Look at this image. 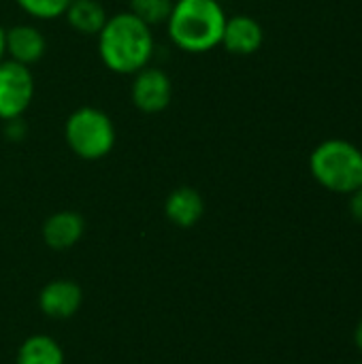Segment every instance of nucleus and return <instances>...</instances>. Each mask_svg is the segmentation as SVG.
<instances>
[{"instance_id":"obj_19","label":"nucleus","mask_w":362,"mask_h":364,"mask_svg":"<svg viewBox=\"0 0 362 364\" xmlns=\"http://www.w3.org/2000/svg\"><path fill=\"white\" fill-rule=\"evenodd\" d=\"M6 58V51H4V28L0 26V62Z\"/></svg>"},{"instance_id":"obj_8","label":"nucleus","mask_w":362,"mask_h":364,"mask_svg":"<svg viewBox=\"0 0 362 364\" xmlns=\"http://www.w3.org/2000/svg\"><path fill=\"white\" fill-rule=\"evenodd\" d=\"M4 51L6 58L23 66H32L43 60L47 51V41L43 32L32 23H19L4 30Z\"/></svg>"},{"instance_id":"obj_4","label":"nucleus","mask_w":362,"mask_h":364,"mask_svg":"<svg viewBox=\"0 0 362 364\" xmlns=\"http://www.w3.org/2000/svg\"><path fill=\"white\" fill-rule=\"evenodd\" d=\"M64 141L77 158L102 160L115 147V124L98 107H79L64 122Z\"/></svg>"},{"instance_id":"obj_3","label":"nucleus","mask_w":362,"mask_h":364,"mask_svg":"<svg viewBox=\"0 0 362 364\" xmlns=\"http://www.w3.org/2000/svg\"><path fill=\"white\" fill-rule=\"evenodd\" d=\"M309 173L324 190L348 196L362 186V149L346 139H326L314 147Z\"/></svg>"},{"instance_id":"obj_10","label":"nucleus","mask_w":362,"mask_h":364,"mask_svg":"<svg viewBox=\"0 0 362 364\" xmlns=\"http://www.w3.org/2000/svg\"><path fill=\"white\" fill-rule=\"evenodd\" d=\"M85 230V222L77 211H58L43 224V239L51 250L73 247Z\"/></svg>"},{"instance_id":"obj_13","label":"nucleus","mask_w":362,"mask_h":364,"mask_svg":"<svg viewBox=\"0 0 362 364\" xmlns=\"http://www.w3.org/2000/svg\"><path fill=\"white\" fill-rule=\"evenodd\" d=\"M17 364H64V352L51 337L34 335L21 343Z\"/></svg>"},{"instance_id":"obj_11","label":"nucleus","mask_w":362,"mask_h":364,"mask_svg":"<svg viewBox=\"0 0 362 364\" xmlns=\"http://www.w3.org/2000/svg\"><path fill=\"white\" fill-rule=\"evenodd\" d=\"M164 213H166V218L173 224H177L181 228H190V226H194L203 218L205 200H203V196L194 188L181 186V188L173 190L166 196Z\"/></svg>"},{"instance_id":"obj_5","label":"nucleus","mask_w":362,"mask_h":364,"mask_svg":"<svg viewBox=\"0 0 362 364\" xmlns=\"http://www.w3.org/2000/svg\"><path fill=\"white\" fill-rule=\"evenodd\" d=\"M34 75L30 66L4 58L0 62V119L21 117L34 100Z\"/></svg>"},{"instance_id":"obj_12","label":"nucleus","mask_w":362,"mask_h":364,"mask_svg":"<svg viewBox=\"0 0 362 364\" xmlns=\"http://www.w3.org/2000/svg\"><path fill=\"white\" fill-rule=\"evenodd\" d=\"M68 26L85 36H98L109 15L100 0H73L64 13Z\"/></svg>"},{"instance_id":"obj_16","label":"nucleus","mask_w":362,"mask_h":364,"mask_svg":"<svg viewBox=\"0 0 362 364\" xmlns=\"http://www.w3.org/2000/svg\"><path fill=\"white\" fill-rule=\"evenodd\" d=\"M350 196V203H348V209H350V215L362 224V186L358 190H354L352 194H348Z\"/></svg>"},{"instance_id":"obj_15","label":"nucleus","mask_w":362,"mask_h":364,"mask_svg":"<svg viewBox=\"0 0 362 364\" xmlns=\"http://www.w3.org/2000/svg\"><path fill=\"white\" fill-rule=\"evenodd\" d=\"M73 0H15V4L28 13L30 17L36 19H55V17H64L68 4Z\"/></svg>"},{"instance_id":"obj_2","label":"nucleus","mask_w":362,"mask_h":364,"mask_svg":"<svg viewBox=\"0 0 362 364\" xmlns=\"http://www.w3.org/2000/svg\"><path fill=\"white\" fill-rule=\"evenodd\" d=\"M226 11L220 0H175L166 32L186 53H207L222 43Z\"/></svg>"},{"instance_id":"obj_7","label":"nucleus","mask_w":362,"mask_h":364,"mask_svg":"<svg viewBox=\"0 0 362 364\" xmlns=\"http://www.w3.org/2000/svg\"><path fill=\"white\" fill-rule=\"evenodd\" d=\"M265 43V30L258 19L252 15H233L226 17L222 47L233 55H254Z\"/></svg>"},{"instance_id":"obj_9","label":"nucleus","mask_w":362,"mask_h":364,"mask_svg":"<svg viewBox=\"0 0 362 364\" xmlns=\"http://www.w3.org/2000/svg\"><path fill=\"white\" fill-rule=\"evenodd\" d=\"M83 292L70 279H55L49 282L38 296V307L45 316L53 320H66L75 316L81 307Z\"/></svg>"},{"instance_id":"obj_6","label":"nucleus","mask_w":362,"mask_h":364,"mask_svg":"<svg viewBox=\"0 0 362 364\" xmlns=\"http://www.w3.org/2000/svg\"><path fill=\"white\" fill-rule=\"evenodd\" d=\"M130 100L143 113H160L173 100V81L171 77L156 66H145L132 75Z\"/></svg>"},{"instance_id":"obj_18","label":"nucleus","mask_w":362,"mask_h":364,"mask_svg":"<svg viewBox=\"0 0 362 364\" xmlns=\"http://www.w3.org/2000/svg\"><path fill=\"white\" fill-rule=\"evenodd\" d=\"M354 343H356V348L361 350V354H362V320L358 322L356 331H354Z\"/></svg>"},{"instance_id":"obj_14","label":"nucleus","mask_w":362,"mask_h":364,"mask_svg":"<svg viewBox=\"0 0 362 364\" xmlns=\"http://www.w3.org/2000/svg\"><path fill=\"white\" fill-rule=\"evenodd\" d=\"M128 11L137 15L149 28L166 26L171 11H173V0H130Z\"/></svg>"},{"instance_id":"obj_17","label":"nucleus","mask_w":362,"mask_h":364,"mask_svg":"<svg viewBox=\"0 0 362 364\" xmlns=\"http://www.w3.org/2000/svg\"><path fill=\"white\" fill-rule=\"evenodd\" d=\"M23 134H26V126H23L21 117H17V119H9V122H6V136H9V139H13V141H21V139H23Z\"/></svg>"},{"instance_id":"obj_1","label":"nucleus","mask_w":362,"mask_h":364,"mask_svg":"<svg viewBox=\"0 0 362 364\" xmlns=\"http://www.w3.org/2000/svg\"><path fill=\"white\" fill-rule=\"evenodd\" d=\"M98 55L115 75H134L149 66L156 41L151 28L130 11L115 13L98 32Z\"/></svg>"}]
</instances>
